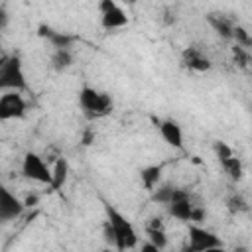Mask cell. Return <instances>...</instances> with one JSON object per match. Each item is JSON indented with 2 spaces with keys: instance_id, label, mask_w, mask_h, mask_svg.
Wrapping results in <instances>:
<instances>
[{
  "instance_id": "cell-26",
  "label": "cell",
  "mask_w": 252,
  "mask_h": 252,
  "mask_svg": "<svg viewBox=\"0 0 252 252\" xmlns=\"http://www.w3.org/2000/svg\"><path fill=\"white\" fill-rule=\"evenodd\" d=\"M37 203H39V197H37V195H28V197L24 199V205H26V207H35Z\"/></svg>"
},
{
  "instance_id": "cell-14",
  "label": "cell",
  "mask_w": 252,
  "mask_h": 252,
  "mask_svg": "<svg viewBox=\"0 0 252 252\" xmlns=\"http://www.w3.org/2000/svg\"><path fill=\"white\" fill-rule=\"evenodd\" d=\"M161 177V165H148L140 169V181L146 187V191H154Z\"/></svg>"
},
{
  "instance_id": "cell-3",
  "label": "cell",
  "mask_w": 252,
  "mask_h": 252,
  "mask_svg": "<svg viewBox=\"0 0 252 252\" xmlns=\"http://www.w3.org/2000/svg\"><path fill=\"white\" fill-rule=\"evenodd\" d=\"M79 106L89 116H106L112 110V100L106 93H98L96 89L85 85L79 91Z\"/></svg>"
},
{
  "instance_id": "cell-13",
  "label": "cell",
  "mask_w": 252,
  "mask_h": 252,
  "mask_svg": "<svg viewBox=\"0 0 252 252\" xmlns=\"http://www.w3.org/2000/svg\"><path fill=\"white\" fill-rule=\"evenodd\" d=\"M193 203L191 199H181V201H173L171 205H167V211L173 219L183 220V222H191V213H193Z\"/></svg>"
},
{
  "instance_id": "cell-5",
  "label": "cell",
  "mask_w": 252,
  "mask_h": 252,
  "mask_svg": "<svg viewBox=\"0 0 252 252\" xmlns=\"http://www.w3.org/2000/svg\"><path fill=\"white\" fill-rule=\"evenodd\" d=\"M22 175L26 179H32V181H37V183H45V185H51V169L45 165V161L35 154V152H28L24 156V161H22Z\"/></svg>"
},
{
  "instance_id": "cell-20",
  "label": "cell",
  "mask_w": 252,
  "mask_h": 252,
  "mask_svg": "<svg viewBox=\"0 0 252 252\" xmlns=\"http://www.w3.org/2000/svg\"><path fill=\"white\" fill-rule=\"evenodd\" d=\"M232 39L236 41V45H238V47H250V45H252V37H250V33H248L242 26H234Z\"/></svg>"
},
{
  "instance_id": "cell-25",
  "label": "cell",
  "mask_w": 252,
  "mask_h": 252,
  "mask_svg": "<svg viewBox=\"0 0 252 252\" xmlns=\"http://www.w3.org/2000/svg\"><path fill=\"white\" fill-rule=\"evenodd\" d=\"M205 217H207V211L203 209V207H193V213H191V222H201V220H205Z\"/></svg>"
},
{
  "instance_id": "cell-12",
  "label": "cell",
  "mask_w": 252,
  "mask_h": 252,
  "mask_svg": "<svg viewBox=\"0 0 252 252\" xmlns=\"http://www.w3.org/2000/svg\"><path fill=\"white\" fill-rule=\"evenodd\" d=\"M67 175H69V163H67V159L65 158H57L55 159V163H53V169H51V189L53 191H57V189H61L63 185H65V181H67Z\"/></svg>"
},
{
  "instance_id": "cell-11",
  "label": "cell",
  "mask_w": 252,
  "mask_h": 252,
  "mask_svg": "<svg viewBox=\"0 0 252 252\" xmlns=\"http://www.w3.org/2000/svg\"><path fill=\"white\" fill-rule=\"evenodd\" d=\"M183 59H185V65H187L189 69H193V71H209V69H211V61H209L199 49H195V47L185 49Z\"/></svg>"
},
{
  "instance_id": "cell-30",
  "label": "cell",
  "mask_w": 252,
  "mask_h": 252,
  "mask_svg": "<svg viewBox=\"0 0 252 252\" xmlns=\"http://www.w3.org/2000/svg\"><path fill=\"white\" fill-rule=\"evenodd\" d=\"M232 252H248V248H246V246H234Z\"/></svg>"
},
{
  "instance_id": "cell-1",
  "label": "cell",
  "mask_w": 252,
  "mask_h": 252,
  "mask_svg": "<svg viewBox=\"0 0 252 252\" xmlns=\"http://www.w3.org/2000/svg\"><path fill=\"white\" fill-rule=\"evenodd\" d=\"M104 213H106V220L114 228V238H116L114 246H116V250L118 252H124V250L134 248L138 244V234H136L134 224L118 209H114L108 203H104Z\"/></svg>"
},
{
  "instance_id": "cell-28",
  "label": "cell",
  "mask_w": 252,
  "mask_h": 252,
  "mask_svg": "<svg viewBox=\"0 0 252 252\" xmlns=\"http://www.w3.org/2000/svg\"><path fill=\"white\" fill-rule=\"evenodd\" d=\"M150 220H152V222H150V226H148V228H163V224H161V219H158V217H152Z\"/></svg>"
},
{
  "instance_id": "cell-8",
  "label": "cell",
  "mask_w": 252,
  "mask_h": 252,
  "mask_svg": "<svg viewBox=\"0 0 252 252\" xmlns=\"http://www.w3.org/2000/svg\"><path fill=\"white\" fill-rule=\"evenodd\" d=\"M24 209H26V205H24L22 199H18L6 187L0 189V220L2 222H8L12 219H18L24 213Z\"/></svg>"
},
{
  "instance_id": "cell-10",
  "label": "cell",
  "mask_w": 252,
  "mask_h": 252,
  "mask_svg": "<svg viewBox=\"0 0 252 252\" xmlns=\"http://www.w3.org/2000/svg\"><path fill=\"white\" fill-rule=\"evenodd\" d=\"M158 128H159V134H161V138L165 140L167 146H171L175 150H181L183 148V130H181V126L175 120L167 118V120L159 122Z\"/></svg>"
},
{
  "instance_id": "cell-18",
  "label": "cell",
  "mask_w": 252,
  "mask_h": 252,
  "mask_svg": "<svg viewBox=\"0 0 252 252\" xmlns=\"http://www.w3.org/2000/svg\"><path fill=\"white\" fill-rule=\"evenodd\" d=\"M173 193H175V187H171V185H161V187H158V189L152 191V199H154L156 203L167 207V205L171 203V199H173Z\"/></svg>"
},
{
  "instance_id": "cell-23",
  "label": "cell",
  "mask_w": 252,
  "mask_h": 252,
  "mask_svg": "<svg viewBox=\"0 0 252 252\" xmlns=\"http://www.w3.org/2000/svg\"><path fill=\"white\" fill-rule=\"evenodd\" d=\"M232 53H234V59H236V63H238L240 67H246V63H248V53L244 51V47H238V45H234V47H232Z\"/></svg>"
},
{
  "instance_id": "cell-21",
  "label": "cell",
  "mask_w": 252,
  "mask_h": 252,
  "mask_svg": "<svg viewBox=\"0 0 252 252\" xmlns=\"http://www.w3.org/2000/svg\"><path fill=\"white\" fill-rule=\"evenodd\" d=\"M213 150H215V154H217V158H219V161L222 163V161H226V159H230L234 154H232V148L226 144V142H215L213 144Z\"/></svg>"
},
{
  "instance_id": "cell-22",
  "label": "cell",
  "mask_w": 252,
  "mask_h": 252,
  "mask_svg": "<svg viewBox=\"0 0 252 252\" xmlns=\"http://www.w3.org/2000/svg\"><path fill=\"white\" fill-rule=\"evenodd\" d=\"M226 205H228V209H230L232 213H242V211H246V209H248L246 201H244L240 195H232V197H228Z\"/></svg>"
},
{
  "instance_id": "cell-15",
  "label": "cell",
  "mask_w": 252,
  "mask_h": 252,
  "mask_svg": "<svg viewBox=\"0 0 252 252\" xmlns=\"http://www.w3.org/2000/svg\"><path fill=\"white\" fill-rule=\"evenodd\" d=\"M209 24L213 26V30L220 35V37H224V39H232V32H234V26L226 20V18H220V16H209Z\"/></svg>"
},
{
  "instance_id": "cell-6",
  "label": "cell",
  "mask_w": 252,
  "mask_h": 252,
  "mask_svg": "<svg viewBox=\"0 0 252 252\" xmlns=\"http://www.w3.org/2000/svg\"><path fill=\"white\" fill-rule=\"evenodd\" d=\"M98 10H100V24L104 30H118V28H124L128 24V16L126 12L112 0H102L98 4Z\"/></svg>"
},
{
  "instance_id": "cell-7",
  "label": "cell",
  "mask_w": 252,
  "mask_h": 252,
  "mask_svg": "<svg viewBox=\"0 0 252 252\" xmlns=\"http://www.w3.org/2000/svg\"><path fill=\"white\" fill-rule=\"evenodd\" d=\"M24 114H26V100L18 91H10L0 96V120L22 118Z\"/></svg>"
},
{
  "instance_id": "cell-24",
  "label": "cell",
  "mask_w": 252,
  "mask_h": 252,
  "mask_svg": "<svg viewBox=\"0 0 252 252\" xmlns=\"http://www.w3.org/2000/svg\"><path fill=\"white\" fill-rule=\"evenodd\" d=\"M102 236H104V242H106V244H114V242H116V238H114V228L110 226L108 220H104V224H102Z\"/></svg>"
},
{
  "instance_id": "cell-16",
  "label": "cell",
  "mask_w": 252,
  "mask_h": 252,
  "mask_svg": "<svg viewBox=\"0 0 252 252\" xmlns=\"http://www.w3.org/2000/svg\"><path fill=\"white\" fill-rule=\"evenodd\" d=\"M51 65L55 71H65L67 67H71L73 65L71 49H55L51 55Z\"/></svg>"
},
{
  "instance_id": "cell-17",
  "label": "cell",
  "mask_w": 252,
  "mask_h": 252,
  "mask_svg": "<svg viewBox=\"0 0 252 252\" xmlns=\"http://www.w3.org/2000/svg\"><path fill=\"white\" fill-rule=\"evenodd\" d=\"M220 165H222V169L226 171V175H228L232 181H240V179H242V175H244V167H242L240 158H234V156H232L230 159L222 161Z\"/></svg>"
},
{
  "instance_id": "cell-29",
  "label": "cell",
  "mask_w": 252,
  "mask_h": 252,
  "mask_svg": "<svg viewBox=\"0 0 252 252\" xmlns=\"http://www.w3.org/2000/svg\"><path fill=\"white\" fill-rule=\"evenodd\" d=\"M91 140H93V134H91V132H85V136H83V144H85V146H89V144H91Z\"/></svg>"
},
{
  "instance_id": "cell-31",
  "label": "cell",
  "mask_w": 252,
  "mask_h": 252,
  "mask_svg": "<svg viewBox=\"0 0 252 252\" xmlns=\"http://www.w3.org/2000/svg\"><path fill=\"white\" fill-rule=\"evenodd\" d=\"M207 252H224V248L220 246V248H211V250H207Z\"/></svg>"
},
{
  "instance_id": "cell-27",
  "label": "cell",
  "mask_w": 252,
  "mask_h": 252,
  "mask_svg": "<svg viewBox=\"0 0 252 252\" xmlns=\"http://www.w3.org/2000/svg\"><path fill=\"white\" fill-rule=\"evenodd\" d=\"M140 252H161V250H159L158 246H154L152 242H144V244H142V250H140Z\"/></svg>"
},
{
  "instance_id": "cell-4",
  "label": "cell",
  "mask_w": 252,
  "mask_h": 252,
  "mask_svg": "<svg viewBox=\"0 0 252 252\" xmlns=\"http://www.w3.org/2000/svg\"><path fill=\"white\" fill-rule=\"evenodd\" d=\"M187 234H189V242L183 248V252H207L211 248H220L222 246L220 238L215 232H211L207 228H201L197 224H189Z\"/></svg>"
},
{
  "instance_id": "cell-2",
  "label": "cell",
  "mask_w": 252,
  "mask_h": 252,
  "mask_svg": "<svg viewBox=\"0 0 252 252\" xmlns=\"http://www.w3.org/2000/svg\"><path fill=\"white\" fill-rule=\"evenodd\" d=\"M28 87L26 75L22 69V59L18 55L4 57L0 63V89L4 91H24Z\"/></svg>"
},
{
  "instance_id": "cell-9",
  "label": "cell",
  "mask_w": 252,
  "mask_h": 252,
  "mask_svg": "<svg viewBox=\"0 0 252 252\" xmlns=\"http://www.w3.org/2000/svg\"><path fill=\"white\" fill-rule=\"evenodd\" d=\"M37 35H39V37H45L55 49H69V47L73 45V41H75L73 35H69V33H65V32H57V30H53L51 26H45V24H39Z\"/></svg>"
},
{
  "instance_id": "cell-19",
  "label": "cell",
  "mask_w": 252,
  "mask_h": 252,
  "mask_svg": "<svg viewBox=\"0 0 252 252\" xmlns=\"http://www.w3.org/2000/svg\"><path fill=\"white\" fill-rule=\"evenodd\" d=\"M148 242H152L154 246L163 250L167 246V236H165L163 228H148Z\"/></svg>"
}]
</instances>
